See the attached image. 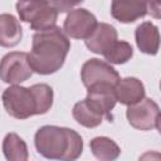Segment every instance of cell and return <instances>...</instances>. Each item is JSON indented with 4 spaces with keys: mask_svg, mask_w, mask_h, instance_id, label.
<instances>
[{
    "mask_svg": "<svg viewBox=\"0 0 161 161\" xmlns=\"http://www.w3.org/2000/svg\"><path fill=\"white\" fill-rule=\"evenodd\" d=\"M70 50V42L63 30L53 26L36 31L33 35L31 50L28 54L29 65L38 74H53L58 72Z\"/></svg>",
    "mask_w": 161,
    "mask_h": 161,
    "instance_id": "6da1fadb",
    "label": "cell"
},
{
    "mask_svg": "<svg viewBox=\"0 0 161 161\" xmlns=\"http://www.w3.org/2000/svg\"><path fill=\"white\" fill-rule=\"evenodd\" d=\"M34 145L39 155L54 161H75L83 152L80 135L67 127H40L35 132Z\"/></svg>",
    "mask_w": 161,
    "mask_h": 161,
    "instance_id": "7a4b0ae2",
    "label": "cell"
},
{
    "mask_svg": "<svg viewBox=\"0 0 161 161\" xmlns=\"http://www.w3.org/2000/svg\"><path fill=\"white\" fill-rule=\"evenodd\" d=\"M16 11L24 23H29L33 30H47L55 26L58 10L52 1H18Z\"/></svg>",
    "mask_w": 161,
    "mask_h": 161,
    "instance_id": "3957f363",
    "label": "cell"
},
{
    "mask_svg": "<svg viewBox=\"0 0 161 161\" xmlns=\"http://www.w3.org/2000/svg\"><path fill=\"white\" fill-rule=\"evenodd\" d=\"M1 101L8 114L16 119H26L36 114V103L30 88L10 86L3 92Z\"/></svg>",
    "mask_w": 161,
    "mask_h": 161,
    "instance_id": "277c9868",
    "label": "cell"
},
{
    "mask_svg": "<svg viewBox=\"0 0 161 161\" xmlns=\"http://www.w3.org/2000/svg\"><path fill=\"white\" fill-rule=\"evenodd\" d=\"M33 75L28 53L10 52L0 60V79L11 86H19Z\"/></svg>",
    "mask_w": 161,
    "mask_h": 161,
    "instance_id": "5b68a950",
    "label": "cell"
},
{
    "mask_svg": "<svg viewBox=\"0 0 161 161\" xmlns=\"http://www.w3.org/2000/svg\"><path fill=\"white\" fill-rule=\"evenodd\" d=\"M80 79L84 87L92 88L98 86H111L114 87L121 79L118 72L107 62L97 58L88 59L80 69Z\"/></svg>",
    "mask_w": 161,
    "mask_h": 161,
    "instance_id": "8992f818",
    "label": "cell"
},
{
    "mask_svg": "<svg viewBox=\"0 0 161 161\" xmlns=\"http://www.w3.org/2000/svg\"><path fill=\"white\" fill-rule=\"evenodd\" d=\"M126 117L128 123L136 130H160V108L151 98H143L142 101L128 106Z\"/></svg>",
    "mask_w": 161,
    "mask_h": 161,
    "instance_id": "52a82bcc",
    "label": "cell"
},
{
    "mask_svg": "<svg viewBox=\"0 0 161 161\" xmlns=\"http://www.w3.org/2000/svg\"><path fill=\"white\" fill-rule=\"evenodd\" d=\"M96 16L84 8H77L68 13L63 23V33L74 39H87L97 26Z\"/></svg>",
    "mask_w": 161,
    "mask_h": 161,
    "instance_id": "ba28073f",
    "label": "cell"
},
{
    "mask_svg": "<svg viewBox=\"0 0 161 161\" xmlns=\"http://www.w3.org/2000/svg\"><path fill=\"white\" fill-rule=\"evenodd\" d=\"M117 42V30L107 23H98L92 34L84 40L86 47L96 54H104Z\"/></svg>",
    "mask_w": 161,
    "mask_h": 161,
    "instance_id": "9c48e42d",
    "label": "cell"
},
{
    "mask_svg": "<svg viewBox=\"0 0 161 161\" xmlns=\"http://www.w3.org/2000/svg\"><path fill=\"white\" fill-rule=\"evenodd\" d=\"M148 14L147 3L114 0L111 4V15L119 23H133Z\"/></svg>",
    "mask_w": 161,
    "mask_h": 161,
    "instance_id": "30bf717a",
    "label": "cell"
},
{
    "mask_svg": "<svg viewBox=\"0 0 161 161\" xmlns=\"http://www.w3.org/2000/svg\"><path fill=\"white\" fill-rule=\"evenodd\" d=\"M113 91L116 99L126 106H132L145 98V86L138 78L135 77L119 79Z\"/></svg>",
    "mask_w": 161,
    "mask_h": 161,
    "instance_id": "8fae6325",
    "label": "cell"
},
{
    "mask_svg": "<svg viewBox=\"0 0 161 161\" xmlns=\"http://www.w3.org/2000/svg\"><path fill=\"white\" fill-rule=\"evenodd\" d=\"M114 87L111 86H98L87 89V101L91 102L109 122L112 119L111 111L116 106V96H114Z\"/></svg>",
    "mask_w": 161,
    "mask_h": 161,
    "instance_id": "7c38bea8",
    "label": "cell"
},
{
    "mask_svg": "<svg viewBox=\"0 0 161 161\" xmlns=\"http://www.w3.org/2000/svg\"><path fill=\"white\" fill-rule=\"evenodd\" d=\"M135 39L138 49L148 55H156L160 48L158 28L151 21L141 23L135 30Z\"/></svg>",
    "mask_w": 161,
    "mask_h": 161,
    "instance_id": "4fadbf2b",
    "label": "cell"
},
{
    "mask_svg": "<svg viewBox=\"0 0 161 161\" xmlns=\"http://www.w3.org/2000/svg\"><path fill=\"white\" fill-rule=\"evenodd\" d=\"M23 29L19 20L11 14H0V45L13 48L20 43Z\"/></svg>",
    "mask_w": 161,
    "mask_h": 161,
    "instance_id": "5bb4252c",
    "label": "cell"
},
{
    "mask_svg": "<svg viewBox=\"0 0 161 161\" xmlns=\"http://www.w3.org/2000/svg\"><path fill=\"white\" fill-rule=\"evenodd\" d=\"M73 118L83 127L94 128L99 126L104 118V116L87 99L79 101L74 104L72 111Z\"/></svg>",
    "mask_w": 161,
    "mask_h": 161,
    "instance_id": "9a60e30c",
    "label": "cell"
},
{
    "mask_svg": "<svg viewBox=\"0 0 161 161\" xmlns=\"http://www.w3.org/2000/svg\"><path fill=\"white\" fill-rule=\"evenodd\" d=\"M1 147L8 161H28V146L19 135L14 132L8 133L3 140Z\"/></svg>",
    "mask_w": 161,
    "mask_h": 161,
    "instance_id": "2e32d148",
    "label": "cell"
},
{
    "mask_svg": "<svg viewBox=\"0 0 161 161\" xmlns=\"http://www.w3.org/2000/svg\"><path fill=\"white\" fill-rule=\"evenodd\" d=\"M89 147L93 156L99 161H116L121 155L119 146L112 138L104 136L94 137L89 142Z\"/></svg>",
    "mask_w": 161,
    "mask_h": 161,
    "instance_id": "e0dca14e",
    "label": "cell"
},
{
    "mask_svg": "<svg viewBox=\"0 0 161 161\" xmlns=\"http://www.w3.org/2000/svg\"><path fill=\"white\" fill-rule=\"evenodd\" d=\"M133 55V48L128 42L117 40L104 54V59L107 63L112 64H125L127 63Z\"/></svg>",
    "mask_w": 161,
    "mask_h": 161,
    "instance_id": "ac0fdd59",
    "label": "cell"
},
{
    "mask_svg": "<svg viewBox=\"0 0 161 161\" xmlns=\"http://www.w3.org/2000/svg\"><path fill=\"white\" fill-rule=\"evenodd\" d=\"M34 94L35 103H36V114L47 113L53 106V89L50 86L45 83H38L29 87Z\"/></svg>",
    "mask_w": 161,
    "mask_h": 161,
    "instance_id": "d6986e66",
    "label": "cell"
},
{
    "mask_svg": "<svg viewBox=\"0 0 161 161\" xmlns=\"http://www.w3.org/2000/svg\"><path fill=\"white\" fill-rule=\"evenodd\" d=\"M138 161H161V153L157 151H147L140 156Z\"/></svg>",
    "mask_w": 161,
    "mask_h": 161,
    "instance_id": "ffe728a7",
    "label": "cell"
}]
</instances>
